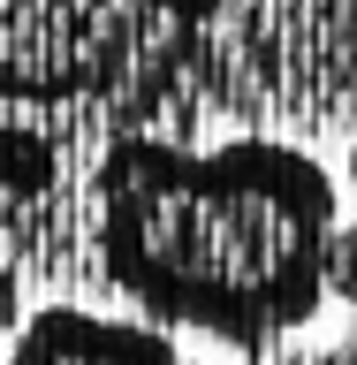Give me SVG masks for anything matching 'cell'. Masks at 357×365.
<instances>
[{"label":"cell","instance_id":"obj_1","mask_svg":"<svg viewBox=\"0 0 357 365\" xmlns=\"http://www.w3.org/2000/svg\"><path fill=\"white\" fill-rule=\"evenodd\" d=\"M99 267L137 312L267 350L327 304L342 190L304 145L122 137L91 175Z\"/></svg>","mask_w":357,"mask_h":365},{"label":"cell","instance_id":"obj_2","mask_svg":"<svg viewBox=\"0 0 357 365\" xmlns=\"http://www.w3.org/2000/svg\"><path fill=\"white\" fill-rule=\"evenodd\" d=\"M130 8L122 0H0V99L61 107L122 68Z\"/></svg>","mask_w":357,"mask_h":365},{"label":"cell","instance_id":"obj_3","mask_svg":"<svg viewBox=\"0 0 357 365\" xmlns=\"http://www.w3.org/2000/svg\"><path fill=\"white\" fill-rule=\"evenodd\" d=\"M8 365H198V358H182L160 327L107 319V312H84V304H46L16 327Z\"/></svg>","mask_w":357,"mask_h":365},{"label":"cell","instance_id":"obj_4","mask_svg":"<svg viewBox=\"0 0 357 365\" xmlns=\"http://www.w3.org/2000/svg\"><path fill=\"white\" fill-rule=\"evenodd\" d=\"M0 182L8 190H46L53 182V145L38 130H0Z\"/></svg>","mask_w":357,"mask_h":365},{"label":"cell","instance_id":"obj_5","mask_svg":"<svg viewBox=\"0 0 357 365\" xmlns=\"http://www.w3.org/2000/svg\"><path fill=\"white\" fill-rule=\"evenodd\" d=\"M327 289L350 297V312H357V228H335V259H327Z\"/></svg>","mask_w":357,"mask_h":365},{"label":"cell","instance_id":"obj_6","mask_svg":"<svg viewBox=\"0 0 357 365\" xmlns=\"http://www.w3.org/2000/svg\"><path fill=\"white\" fill-rule=\"evenodd\" d=\"M16 327H23V289H16V267L0 259V342L16 335Z\"/></svg>","mask_w":357,"mask_h":365},{"label":"cell","instance_id":"obj_7","mask_svg":"<svg viewBox=\"0 0 357 365\" xmlns=\"http://www.w3.org/2000/svg\"><path fill=\"white\" fill-rule=\"evenodd\" d=\"M160 8H182V16H205L213 0H160Z\"/></svg>","mask_w":357,"mask_h":365},{"label":"cell","instance_id":"obj_8","mask_svg":"<svg viewBox=\"0 0 357 365\" xmlns=\"http://www.w3.org/2000/svg\"><path fill=\"white\" fill-rule=\"evenodd\" d=\"M274 365H357V358H274Z\"/></svg>","mask_w":357,"mask_h":365},{"label":"cell","instance_id":"obj_9","mask_svg":"<svg viewBox=\"0 0 357 365\" xmlns=\"http://www.w3.org/2000/svg\"><path fill=\"white\" fill-rule=\"evenodd\" d=\"M350 198H357V145H350Z\"/></svg>","mask_w":357,"mask_h":365}]
</instances>
